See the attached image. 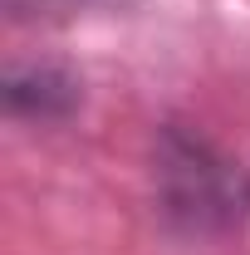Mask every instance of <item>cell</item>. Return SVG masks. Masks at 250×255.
I'll use <instances>...</instances> for the list:
<instances>
[{
  "mask_svg": "<svg viewBox=\"0 0 250 255\" xmlns=\"http://www.w3.org/2000/svg\"><path fill=\"white\" fill-rule=\"evenodd\" d=\"M152 201L182 236H231L250 216V172L216 137L187 123H162L152 132Z\"/></svg>",
  "mask_w": 250,
  "mask_h": 255,
  "instance_id": "obj_1",
  "label": "cell"
},
{
  "mask_svg": "<svg viewBox=\"0 0 250 255\" xmlns=\"http://www.w3.org/2000/svg\"><path fill=\"white\" fill-rule=\"evenodd\" d=\"M5 113L20 123H69L84 108V79L54 59H25L5 69Z\"/></svg>",
  "mask_w": 250,
  "mask_h": 255,
  "instance_id": "obj_2",
  "label": "cell"
},
{
  "mask_svg": "<svg viewBox=\"0 0 250 255\" xmlns=\"http://www.w3.org/2000/svg\"><path fill=\"white\" fill-rule=\"evenodd\" d=\"M10 20H79V15H103V10H123L132 0H0Z\"/></svg>",
  "mask_w": 250,
  "mask_h": 255,
  "instance_id": "obj_3",
  "label": "cell"
}]
</instances>
